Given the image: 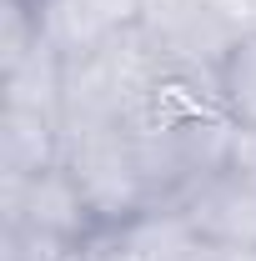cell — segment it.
Here are the masks:
<instances>
[{
    "label": "cell",
    "instance_id": "cell-1",
    "mask_svg": "<svg viewBox=\"0 0 256 261\" xmlns=\"http://www.w3.org/2000/svg\"><path fill=\"white\" fill-rule=\"evenodd\" d=\"M61 161L75 176V186L86 191L100 226H121V221H136L146 211H161L156 191H151V176H146V161H141L126 126L65 130Z\"/></svg>",
    "mask_w": 256,
    "mask_h": 261
},
{
    "label": "cell",
    "instance_id": "cell-2",
    "mask_svg": "<svg viewBox=\"0 0 256 261\" xmlns=\"http://www.w3.org/2000/svg\"><path fill=\"white\" fill-rule=\"evenodd\" d=\"M0 206H5L10 231H31L45 241H65V246H86L100 231L91 201L65 171V161L50 171H35L25 181H0Z\"/></svg>",
    "mask_w": 256,
    "mask_h": 261
},
{
    "label": "cell",
    "instance_id": "cell-3",
    "mask_svg": "<svg viewBox=\"0 0 256 261\" xmlns=\"http://www.w3.org/2000/svg\"><path fill=\"white\" fill-rule=\"evenodd\" d=\"M186 216V226L206 241V246H256V181L231 176V171H211L201 186L181 196L176 206Z\"/></svg>",
    "mask_w": 256,
    "mask_h": 261
},
{
    "label": "cell",
    "instance_id": "cell-4",
    "mask_svg": "<svg viewBox=\"0 0 256 261\" xmlns=\"http://www.w3.org/2000/svg\"><path fill=\"white\" fill-rule=\"evenodd\" d=\"M65 156V126L50 111L5 106L0 111V181H25L35 171H50Z\"/></svg>",
    "mask_w": 256,
    "mask_h": 261
},
{
    "label": "cell",
    "instance_id": "cell-5",
    "mask_svg": "<svg viewBox=\"0 0 256 261\" xmlns=\"http://www.w3.org/2000/svg\"><path fill=\"white\" fill-rule=\"evenodd\" d=\"M216 86H221V106L231 111V121L256 126V25H246L226 45L216 65Z\"/></svg>",
    "mask_w": 256,
    "mask_h": 261
},
{
    "label": "cell",
    "instance_id": "cell-6",
    "mask_svg": "<svg viewBox=\"0 0 256 261\" xmlns=\"http://www.w3.org/2000/svg\"><path fill=\"white\" fill-rule=\"evenodd\" d=\"M221 171L256 181V126H246V121H231V130H226V146H221Z\"/></svg>",
    "mask_w": 256,
    "mask_h": 261
},
{
    "label": "cell",
    "instance_id": "cell-7",
    "mask_svg": "<svg viewBox=\"0 0 256 261\" xmlns=\"http://www.w3.org/2000/svg\"><path fill=\"white\" fill-rule=\"evenodd\" d=\"M216 256H221V261H256V246H231V251L216 246Z\"/></svg>",
    "mask_w": 256,
    "mask_h": 261
},
{
    "label": "cell",
    "instance_id": "cell-8",
    "mask_svg": "<svg viewBox=\"0 0 256 261\" xmlns=\"http://www.w3.org/2000/svg\"><path fill=\"white\" fill-rule=\"evenodd\" d=\"M20 5H31V10H35V5H40V0H20Z\"/></svg>",
    "mask_w": 256,
    "mask_h": 261
}]
</instances>
